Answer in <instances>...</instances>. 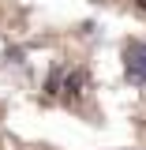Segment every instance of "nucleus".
Segmentation results:
<instances>
[{
  "mask_svg": "<svg viewBox=\"0 0 146 150\" xmlns=\"http://www.w3.org/2000/svg\"><path fill=\"white\" fill-rule=\"evenodd\" d=\"M60 90H64V68H53V71H49V79H45V94H49V98H56Z\"/></svg>",
  "mask_w": 146,
  "mask_h": 150,
  "instance_id": "obj_2",
  "label": "nucleus"
},
{
  "mask_svg": "<svg viewBox=\"0 0 146 150\" xmlns=\"http://www.w3.org/2000/svg\"><path fill=\"white\" fill-rule=\"evenodd\" d=\"M124 71H128V83L146 86V41H131L124 49Z\"/></svg>",
  "mask_w": 146,
  "mask_h": 150,
  "instance_id": "obj_1",
  "label": "nucleus"
}]
</instances>
